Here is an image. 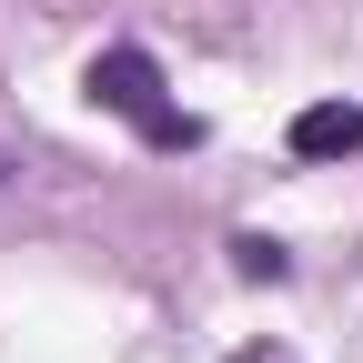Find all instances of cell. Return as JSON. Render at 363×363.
Returning <instances> with one entry per match:
<instances>
[{"mask_svg":"<svg viewBox=\"0 0 363 363\" xmlns=\"http://www.w3.org/2000/svg\"><path fill=\"white\" fill-rule=\"evenodd\" d=\"M293 162H353L363 152V101H303L293 131H283Z\"/></svg>","mask_w":363,"mask_h":363,"instance_id":"7a4b0ae2","label":"cell"},{"mask_svg":"<svg viewBox=\"0 0 363 363\" xmlns=\"http://www.w3.org/2000/svg\"><path fill=\"white\" fill-rule=\"evenodd\" d=\"M81 101H91V111H111L142 152H202V121L172 101V81H162V61L142 51V40L91 51V61H81Z\"/></svg>","mask_w":363,"mask_h":363,"instance_id":"6da1fadb","label":"cell"},{"mask_svg":"<svg viewBox=\"0 0 363 363\" xmlns=\"http://www.w3.org/2000/svg\"><path fill=\"white\" fill-rule=\"evenodd\" d=\"M233 363H293V343H242Z\"/></svg>","mask_w":363,"mask_h":363,"instance_id":"277c9868","label":"cell"},{"mask_svg":"<svg viewBox=\"0 0 363 363\" xmlns=\"http://www.w3.org/2000/svg\"><path fill=\"white\" fill-rule=\"evenodd\" d=\"M233 272H242V283H283V272H293V252L272 242V233H242V242H233Z\"/></svg>","mask_w":363,"mask_h":363,"instance_id":"3957f363","label":"cell"}]
</instances>
